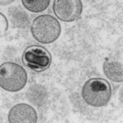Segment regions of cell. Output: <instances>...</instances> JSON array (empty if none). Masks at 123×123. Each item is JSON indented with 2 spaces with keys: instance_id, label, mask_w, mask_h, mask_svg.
<instances>
[{
  "instance_id": "obj_1",
  "label": "cell",
  "mask_w": 123,
  "mask_h": 123,
  "mask_svg": "<svg viewBox=\"0 0 123 123\" xmlns=\"http://www.w3.org/2000/svg\"><path fill=\"white\" fill-rule=\"evenodd\" d=\"M112 88L108 81L103 78H91L85 83L81 96L88 105L94 108L106 106L110 101Z\"/></svg>"
},
{
  "instance_id": "obj_2",
  "label": "cell",
  "mask_w": 123,
  "mask_h": 123,
  "mask_svg": "<svg viewBox=\"0 0 123 123\" xmlns=\"http://www.w3.org/2000/svg\"><path fill=\"white\" fill-rule=\"evenodd\" d=\"M33 37L41 43H52L61 34V25L54 17L43 14L35 17L31 25Z\"/></svg>"
},
{
  "instance_id": "obj_3",
  "label": "cell",
  "mask_w": 123,
  "mask_h": 123,
  "mask_svg": "<svg viewBox=\"0 0 123 123\" xmlns=\"http://www.w3.org/2000/svg\"><path fill=\"white\" fill-rule=\"evenodd\" d=\"M27 73L21 66L16 62L3 63L0 67V86L8 92H17L25 87Z\"/></svg>"
},
{
  "instance_id": "obj_4",
  "label": "cell",
  "mask_w": 123,
  "mask_h": 123,
  "mask_svg": "<svg viewBox=\"0 0 123 123\" xmlns=\"http://www.w3.org/2000/svg\"><path fill=\"white\" fill-rule=\"evenodd\" d=\"M21 60L23 64L31 70L42 72L49 68L52 62V56L44 47L34 44L24 50Z\"/></svg>"
},
{
  "instance_id": "obj_5",
  "label": "cell",
  "mask_w": 123,
  "mask_h": 123,
  "mask_svg": "<svg viewBox=\"0 0 123 123\" xmlns=\"http://www.w3.org/2000/svg\"><path fill=\"white\" fill-rule=\"evenodd\" d=\"M53 11L59 20L64 22H71L80 18L83 4L80 0H55Z\"/></svg>"
},
{
  "instance_id": "obj_6",
  "label": "cell",
  "mask_w": 123,
  "mask_h": 123,
  "mask_svg": "<svg viewBox=\"0 0 123 123\" xmlns=\"http://www.w3.org/2000/svg\"><path fill=\"white\" fill-rule=\"evenodd\" d=\"M9 123H36L38 116L35 109L27 104H16L8 112Z\"/></svg>"
},
{
  "instance_id": "obj_7",
  "label": "cell",
  "mask_w": 123,
  "mask_h": 123,
  "mask_svg": "<svg viewBox=\"0 0 123 123\" xmlns=\"http://www.w3.org/2000/svg\"><path fill=\"white\" fill-rule=\"evenodd\" d=\"M104 72L110 80L122 83L123 81L122 64L116 61H106L103 65Z\"/></svg>"
},
{
  "instance_id": "obj_8",
  "label": "cell",
  "mask_w": 123,
  "mask_h": 123,
  "mask_svg": "<svg viewBox=\"0 0 123 123\" xmlns=\"http://www.w3.org/2000/svg\"><path fill=\"white\" fill-rule=\"evenodd\" d=\"M22 5L31 12H41L47 9L50 0H22Z\"/></svg>"
}]
</instances>
